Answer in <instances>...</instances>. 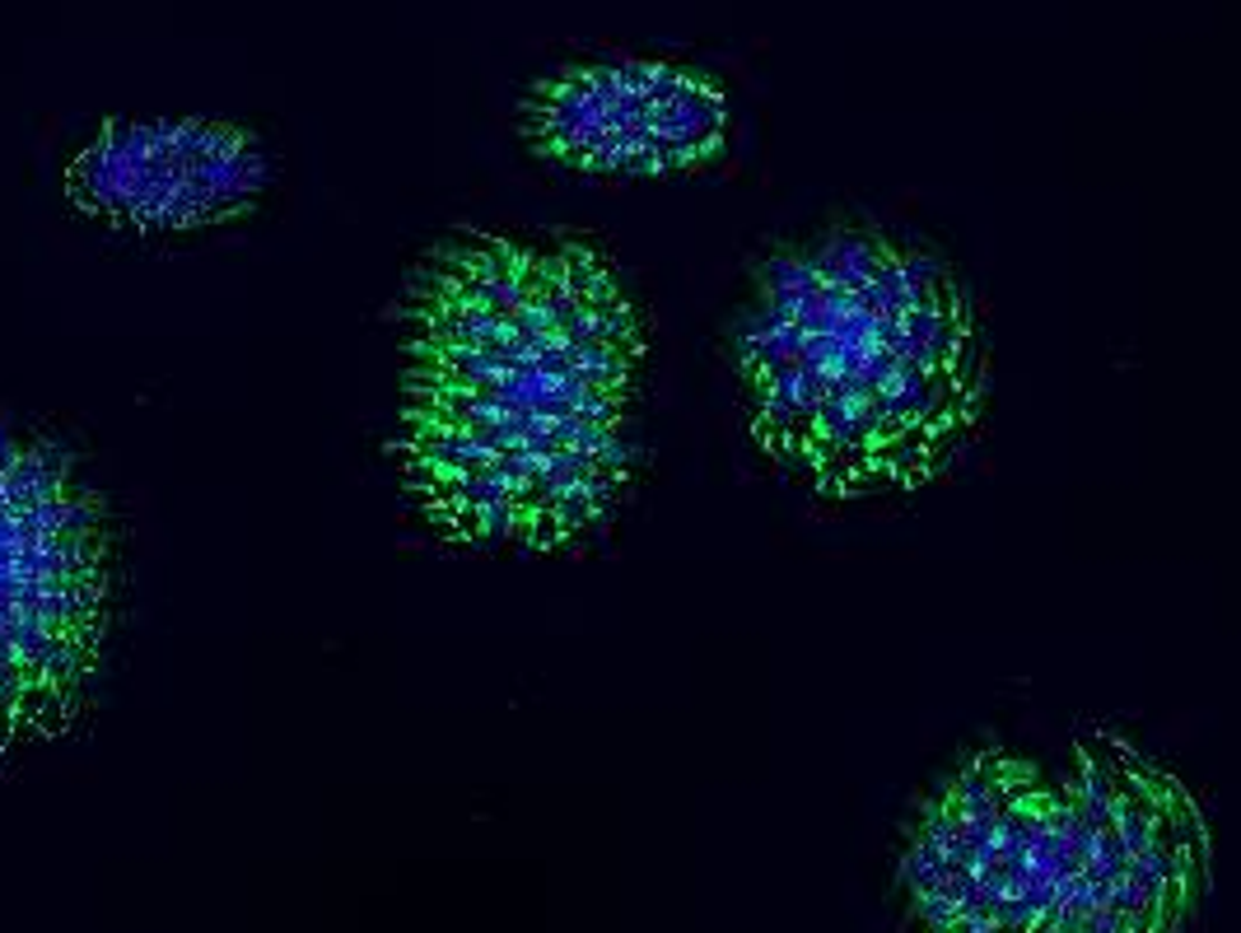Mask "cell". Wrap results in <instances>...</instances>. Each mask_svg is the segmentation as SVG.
I'll return each instance as SVG.
<instances>
[{
    "label": "cell",
    "mask_w": 1241,
    "mask_h": 933,
    "mask_svg": "<svg viewBox=\"0 0 1241 933\" xmlns=\"http://www.w3.org/2000/svg\"><path fill=\"white\" fill-rule=\"evenodd\" d=\"M271 164L234 122H103L65 164V201L118 234H196L262 201Z\"/></svg>",
    "instance_id": "cell-7"
},
{
    "label": "cell",
    "mask_w": 1241,
    "mask_h": 933,
    "mask_svg": "<svg viewBox=\"0 0 1241 933\" xmlns=\"http://www.w3.org/2000/svg\"><path fill=\"white\" fill-rule=\"evenodd\" d=\"M644 351V317L598 247L454 239L406 300L401 490L467 546H574L630 476Z\"/></svg>",
    "instance_id": "cell-1"
},
{
    "label": "cell",
    "mask_w": 1241,
    "mask_h": 933,
    "mask_svg": "<svg viewBox=\"0 0 1241 933\" xmlns=\"http://www.w3.org/2000/svg\"><path fill=\"white\" fill-rule=\"evenodd\" d=\"M733 364L756 448L841 505L934 486L989 397L972 294L877 230L775 247L738 313Z\"/></svg>",
    "instance_id": "cell-2"
},
{
    "label": "cell",
    "mask_w": 1241,
    "mask_h": 933,
    "mask_svg": "<svg viewBox=\"0 0 1241 933\" xmlns=\"http://www.w3.org/2000/svg\"><path fill=\"white\" fill-rule=\"evenodd\" d=\"M901 878L929 933H1059L1065 793L1036 761L985 747L919 808Z\"/></svg>",
    "instance_id": "cell-4"
},
{
    "label": "cell",
    "mask_w": 1241,
    "mask_h": 933,
    "mask_svg": "<svg viewBox=\"0 0 1241 933\" xmlns=\"http://www.w3.org/2000/svg\"><path fill=\"white\" fill-rule=\"evenodd\" d=\"M108 602L112 541L99 495L61 448L0 435V757L80 719Z\"/></svg>",
    "instance_id": "cell-3"
},
{
    "label": "cell",
    "mask_w": 1241,
    "mask_h": 933,
    "mask_svg": "<svg viewBox=\"0 0 1241 933\" xmlns=\"http://www.w3.org/2000/svg\"><path fill=\"white\" fill-rule=\"evenodd\" d=\"M1059 933H1181L1209 892V822L1162 761L1116 733L1074 742Z\"/></svg>",
    "instance_id": "cell-5"
},
{
    "label": "cell",
    "mask_w": 1241,
    "mask_h": 933,
    "mask_svg": "<svg viewBox=\"0 0 1241 933\" xmlns=\"http://www.w3.org/2000/svg\"><path fill=\"white\" fill-rule=\"evenodd\" d=\"M729 99L672 61H579L541 75L518 108L537 159L598 178L705 169L729 145Z\"/></svg>",
    "instance_id": "cell-6"
}]
</instances>
